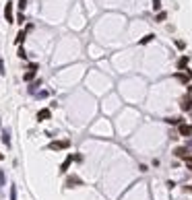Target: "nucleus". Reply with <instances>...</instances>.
I'll list each match as a JSON object with an SVG mask.
<instances>
[{
  "label": "nucleus",
  "mask_w": 192,
  "mask_h": 200,
  "mask_svg": "<svg viewBox=\"0 0 192 200\" xmlns=\"http://www.w3.org/2000/svg\"><path fill=\"white\" fill-rule=\"evenodd\" d=\"M190 74H192V72H188V74H180V72H176V79H178V80H182V83H186V80L190 79Z\"/></svg>",
  "instance_id": "9d476101"
},
{
  "label": "nucleus",
  "mask_w": 192,
  "mask_h": 200,
  "mask_svg": "<svg viewBox=\"0 0 192 200\" xmlns=\"http://www.w3.org/2000/svg\"><path fill=\"white\" fill-rule=\"evenodd\" d=\"M10 200H17V188L10 186Z\"/></svg>",
  "instance_id": "f8f14e48"
},
{
  "label": "nucleus",
  "mask_w": 192,
  "mask_h": 200,
  "mask_svg": "<svg viewBox=\"0 0 192 200\" xmlns=\"http://www.w3.org/2000/svg\"><path fill=\"white\" fill-rule=\"evenodd\" d=\"M165 122H168V124H178V126H180V124H182V118H168Z\"/></svg>",
  "instance_id": "9b49d317"
},
{
  "label": "nucleus",
  "mask_w": 192,
  "mask_h": 200,
  "mask_svg": "<svg viewBox=\"0 0 192 200\" xmlns=\"http://www.w3.org/2000/svg\"><path fill=\"white\" fill-rule=\"evenodd\" d=\"M23 39H25V31H21V33L17 35V44H21V41H23Z\"/></svg>",
  "instance_id": "ddd939ff"
},
{
  "label": "nucleus",
  "mask_w": 192,
  "mask_h": 200,
  "mask_svg": "<svg viewBox=\"0 0 192 200\" xmlns=\"http://www.w3.org/2000/svg\"><path fill=\"white\" fill-rule=\"evenodd\" d=\"M66 186H68V188H72V186H81V180L72 175V177H68V180H66Z\"/></svg>",
  "instance_id": "0eeeda50"
},
{
  "label": "nucleus",
  "mask_w": 192,
  "mask_h": 200,
  "mask_svg": "<svg viewBox=\"0 0 192 200\" xmlns=\"http://www.w3.org/2000/svg\"><path fill=\"white\" fill-rule=\"evenodd\" d=\"M192 149V140H190V142H188V151H190Z\"/></svg>",
  "instance_id": "f3484780"
},
{
  "label": "nucleus",
  "mask_w": 192,
  "mask_h": 200,
  "mask_svg": "<svg viewBox=\"0 0 192 200\" xmlns=\"http://www.w3.org/2000/svg\"><path fill=\"white\" fill-rule=\"evenodd\" d=\"M0 159H2V153H0Z\"/></svg>",
  "instance_id": "a211bd4d"
},
{
  "label": "nucleus",
  "mask_w": 192,
  "mask_h": 200,
  "mask_svg": "<svg viewBox=\"0 0 192 200\" xmlns=\"http://www.w3.org/2000/svg\"><path fill=\"white\" fill-rule=\"evenodd\" d=\"M180 105H182V110H184V111H190V110H192L190 99H188V97H184V99H182V103H180Z\"/></svg>",
  "instance_id": "6e6552de"
},
{
  "label": "nucleus",
  "mask_w": 192,
  "mask_h": 200,
  "mask_svg": "<svg viewBox=\"0 0 192 200\" xmlns=\"http://www.w3.org/2000/svg\"><path fill=\"white\" fill-rule=\"evenodd\" d=\"M4 17H6V21H8V23H13V4H6V8H4Z\"/></svg>",
  "instance_id": "39448f33"
},
{
  "label": "nucleus",
  "mask_w": 192,
  "mask_h": 200,
  "mask_svg": "<svg viewBox=\"0 0 192 200\" xmlns=\"http://www.w3.org/2000/svg\"><path fill=\"white\" fill-rule=\"evenodd\" d=\"M178 132H180V136H192V124H180Z\"/></svg>",
  "instance_id": "f03ea898"
},
{
  "label": "nucleus",
  "mask_w": 192,
  "mask_h": 200,
  "mask_svg": "<svg viewBox=\"0 0 192 200\" xmlns=\"http://www.w3.org/2000/svg\"><path fill=\"white\" fill-rule=\"evenodd\" d=\"M190 114H192V110H190Z\"/></svg>",
  "instance_id": "aec40b11"
},
{
  "label": "nucleus",
  "mask_w": 192,
  "mask_h": 200,
  "mask_svg": "<svg viewBox=\"0 0 192 200\" xmlns=\"http://www.w3.org/2000/svg\"><path fill=\"white\" fill-rule=\"evenodd\" d=\"M72 159H74L72 155H68V157H66V161H64V163H62V167H60V171H62V173H66V171H68V167H70V163H72Z\"/></svg>",
  "instance_id": "20e7f679"
},
{
  "label": "nucleus",
  "mask_w": 192,
  "mask_h": 200,
  "mask_svg": "<svg viewBox=\"0 0 192 200\" xmlns=\"http://www.w3.org/2000/svg\"><path fill=\"white\" fill-rule=\"evenodd\" d=\"M70 146V140H54V142H50L48 149L50 151H60V149H68Z\"/></svg>",
  "instance_id": "f257e3e1"
},
{
  "label": "nucleus",
  "mask_w": 192,
  "mask_h": 200,
  "mask_svg": "<svg viewBox=\"0 0 192 200\" xmlns=\"http://www.w3.org/2000/svg\"><path fill=\"white\" fill-rule=\"evenodd\" d=\"M159 6H161V0H153V8L159 10Z\"/></svg>",
  "instance_id": "2eb2a0df"
},
{
  "label": "nucleus",
  "mask_w": 192,
  "mask_h": 200,
  "mask_svg": "<svg viewBox=\"0 0 192 200\" xmlns=\"http://www.w3.org/2000/svg\"><path fill=\"white\" fill-rule=\"evenodd\" d=\"M50 115H52V111H50V110H40V114H37V120H40V122L50 120Z\"/></svg>",
  "instance_id": "7ed1b4c3"
},
{
  "label": "nucleus",
  "mask_w": 192,
  "mask_h": 200,
  "mask_svg": "<svg viewBox=\"0 0 192 200\" xmlns=\"http://www.w3.org/2000/svg\"><path fill=\"white\" fill-rule=\"evenodd\" d=\"M25 6H27V0H19V8H21V10H23V8H25Z\"/></svg>",
  "instance_id": "dca6fc26"
},
{
  "label": "nucleus",
  "mask_w": 192,
  "mask_h": 200,
  "mask_svg": "<svg viewBox=\"0 0 192 200\" xmlns=\"http://www.w3.org/2000/svg\"><path fill=\"white\" fill-rule=\"evenodd\" d=\"M35 70H37V66H35V64H31L29 72H25V76H23V79H25V80H31V79L35 76Z\"/></svg>",
  "instance_id": "423d86ee"
},
{
  "label": "nucleus",
  "mask_w": 192,
  "mask_h": 200,
  "mask_svg": "<svg viewBox=\"0 0 192 200\" xmlns=\"http://www.w3.org/2000/svg\"><path fill=\"white\" fill-rule=\"evenodd\" d=\"M2 142H4L6 146H10V132H8V130L2 132Z\"/></svg>",
  "instance_id": "1a4fd4ad"
},
{
  "label": "nucleus",
  "mask_w": 192,
  "mask_h": 200,
  "mask_svg": "<svg viewBox=\"0 0 192 200\" xmlns=\"http://www.w3.org/2000/svg\"><path fill=\"white\" fill-rule=\"evenodd\" d=\"M190 171H192V165H190Z\"/></svg>",
  "instance_id": "6ab92c4d"
},
{
  "label": "nucleus",
  "mask_w": 192,
  "mask_h": 200,
  "mask_svg": "<svg viewBox=\"0 0 192 200\" xmlns=\"http://www.w3.org/2000/svg\"><path fill=\"white\" fill-rule=\"evenodd\" d=\"M186 64H188V58H186V56H184L182 60H180V64H178V66H180V68H184V66H186Z\"/></svg>",
  "instance_id": "4468645a"
}]
</instances>
